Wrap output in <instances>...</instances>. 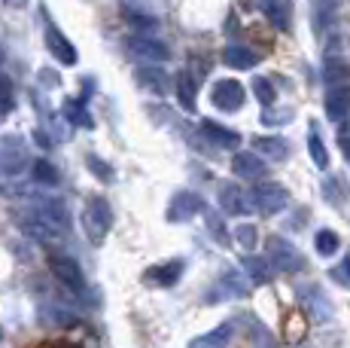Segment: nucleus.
<instances>
[{"instance_id":"obj_9","label":"nucleus","mask_w":350,"mask_h":348,"mask_svg":"<svg viewBox=\"0 0 350 348\" xmlns=\"http://www.w3.org/2000/svg\"><path fill=\"white\" fill-rule=\"evenodd\" d=\"M46 49L52 52V58H55V62L67 64V68H70V64H77V49H73V43L55 28V25H46Z\"/></svg>"},{"instance_id":"obj_10","label":"nucleus","mask_w":350,"mask_h":348,"mask_svg":"<svg viewBox=\"0 0 350 348\" xmlns=\"http://www.w3.org/2000/svg\"><path fill=\"white\" fill-rule=\"evenodd\" d=\"M131 52L137 58H144V62H167L171 58V49H167L161 40H156V37H131Z\"/></svg>"},{"instance_id":"obj_1","label":"nucleus","mask_w":350,"mask_h":348,"mask_svg":"<svg viewBox=\"0 0 350 348\" xmlns=\"http://www.w3.org/2000/svg\"><path fill=\"white\" fill-rule=\"evenodd\" d=\"M113 226V208L110 202H107L104 196H89L83 205V229L85 236L92 238L95 245H100L107 238V232H110Z\"/></svg>"},{"instance_id":"obj_36","label":"nucleus","mask_w":350,"mask_h":348,"mask_svg":"<svg viewBox=\"0 0 350 348\" xmlns=\"http://www.w3.org/2000/svg\"><path fill=\"white\" fill-rule=\"evenodd\" d=\"M3 3H6V6H12V10H18V6H25L28 0H3Z\"/></svg>"},{"instance_id":"obj_7","label":"nucleus","mask_w":350,"mask_h":348,"mask_svg":"<svg viewBox=\"0 0 350 348\" xmlns=\"http://www.w3.org/2000/svg\"><path fill=\"white\" fill-rule=\"evenodd\" d=\"M201 211H204V202H201L198 192L183 190L167 205V220H171V223H183V220H192L195 214H201Z\"/></svg>"},{"instance_id":"obj_28","label":"nucleus","mask_w":350,"mask_h":348,"mask_svg":"<svg viewBox=\"0 0 350 348\" xmlns=\"http://www.w3.org/2000/svg\"><path fill=\"white\" fill-rule=\"evenodd\" d=\"M253 92H256V98H259L262 104H274V98H278V92H274L271 79H265V77L253 79Z\"/></svg>"},{"instance_id":"obj_11","label":"nucleus","mask_w":350,"mask_h":348,"mask_svg":"<svg viewBox=\"0 0 350 348\" xmlns=\"http://www.w3.org/2000/svg\"><path fill=\"white\" fill-rule=\"evenodd\" d=\"M350 113V83L345 86H329V95H326V116L332 123H341Z\"/></svg>"},{"instance_id":"obj_34","label":"nucleus","mask_w":350,"mask_h":348,"mask_svg":"<svg viewBox=\"0 0 350 348\" xmlns=\"http://www.w3.org/2000/svg\"><path fill=\"white\" fill-rule=\"evenodd\" d=\"M207 226H211V229H213V232H217V236H213V238H219V242H223V245H226V236H223V232H226V229H223V223H219V220H217V217H213V214H207Z\"/></svg>"},{"instance_id":"obj_6","label":"nucleus","mask_w":350,"mask_h":348,"mask_svg":"<svg viewBox=\"0 0 350 348\" xmlns=\"http://www.w3.org/2000/svg\"><path fill=\"white\" fill-rule=\"evenodd\" d=\"M28 162V147L18 138H0V174H18Z\"/></svg>"},{"instance_id":"obj_16","label":"nucleus","mask_w":350,"mask_h":348,"mask_svg":"<svg viewBox=\"0 0 350 348\" xmlns=\"http://www.w3.org/2000/svg\"><path fill=\"white\" fill-rule=\"evenodd\" d=\"M232 333H234L232 324H219V327H213L211 333L195 336L189 343V348H228V343H232Z\"/></svg>"},{"instance_id":"obj_32","label":"nucleus","mask_w":350,"mask_h":348,"mask_svg":"<svg viewBox=\"0 0 350 348\" xmlns=\"http://www.w3.org/2000/svg\"><path fill=\"white\" fill-rule=\"evenodd\" d=\"M12 110V92H10V83L0 77V119Z\"/></svg>"},{"instance_id":"obj_31","label":"nucleus","mask_w":350,"mask_h":348,"mask_svg":"<svg viewBox=\"0 0 350 348\" xmlns=\"http://www.w3.org/2000/svg\"><path fill=\"white\" fill-rule=\"evenodd\" d=\"M335 3H338V0H320L317 3V18H314L317 31H323L329 25V18H332V12H335Z\"/></svg>"},{"instance_id":"obj_17","label":"nucleus","mask_w":350,"mask_h":348,"mask_svg":"<svg viewBox=\"0 0 350 348\" xmlns=\"http://www.w3.org/2000/svg\"><path fill=\"white\" fill-rule=\"evenodd\" d=\"M232 171L244 180H256V177H262V171H265V162H262L256 153H238V156L232 159Z\"/></svg>"},{"instance_id":"obj_20","label":"nucleus","mask_w":350,"mask_h":348,"mask_svg":"<svg viewBox=\"0 0 350 348\" xmlns=\"http://www.w3.org/2000/svg\"><path fill=\"white\" fill-rule=\"evenodd\" d=\"M137 83L144 86L146 92L165 95V92H167V73L161 71V68H140L137 71Z\"/></svg>"},{"instance_id":"obj_2","label":"nucleus","mask_w":350,"mask_h":348,"mask_svg":"<svg viewBox=\"0 0 350 348\" xmlns=\"http://www.w3.org/2000/svg\"><path fill=\"white\" fill-rule=\"evenodd\" d=\"M49 269H52V275H55L67 290L73 293V297H79V299L89 297V281H85L83 269H79V263L73 257L58 253V251H49Z\"/></svg>"},{"instance_id":"obj_27","label":"nucleus","mask_w":350,"mask_h":348,"mask_svg":"<svg viewBox=\"0 0 350 348\" xmlns=\"http://www.w3.org/2000/svg\"><path fill=\"white\" fill-rule=\"evenodd\" d=\"M33 177H37V186H40V184L55 186L58 174H55V169H52L49 162H46V159H37V162H33Z\"/></svg>"},{"instance_id":"obj_37","label":"nucleus","mask_w":350,"mask_h":348,"mask_svg":"<svg viewBox=\"0 0 350 348\" xmlns=\"http://www.w3.org/2000/svg\"><path fill=\"white\" fill-rule=\"evenodd\" d=\"M0 339H3V327H0Z\"/></svg>"},{"instance_id":"obj_25","label":"nucleus","mask_w":350,"mask_h":348,"mask_svg":"<svg viewBox=\"0 0 350 348\" xmlns=\"http://www.w3.org/2000/svg\"><path fill=\"white\" fill-rule=\"evenodd\" d=\"M338 236H335L332 229H320L317 236H314V247H317V253L323 257H332V253H338Z\"/></svg>"},{"instance_id":"obj_35","label":"nucleus","mask_w":350,"mask_h":348,"mask_svg":"<svg viewBox=\"0 0 350 348\" xmlns=\"http://www.w3.org/2000/svg\"><path fill=\"white\" fill-rule=\"evenodd\" d=\"M37 348H79V345H70V343H43Z\"/></svg>"},{"instance_id":"obj_8","label":"nucleus","mask_w":350,"mask_h":348,"mask_svg":"<svg viewBox=\"0 0 350 348\" xmlns=\"http://www.w3.org/2000/svg\"><path fill=\"white\" fill-rule=\"evenodd\" d=\"M219 205H223V211L232 214V217H247V214L256 211L250 192H244L241 186H232V184H226L223 190H219Z\"/></svg>"},{"instance_id":"obj_33","label":"nucleus","mask_w":350,"mask_h":348,"mask_svg":"<svg viewBox=\"0 0 350 348\" xmlns=\"http://www.w3.org/2000/svg\"><path fill=\"white\" fill-rule=\"evenodd\" d=\"M85 162H89V169H92V171H95V174H98V177H100V180H110V177H113V169H107V165H104V162H100V159H98V156H89V159H85Z\"/></svg>"},{"instance_id":"obj_15","label":"nucleus","mask_w":350,"mask_h":348,"mask_svg":"<svg viewBox=\"0 0 350 348\" xmlns=\"http://www.w3.org/2000/svg\"><path fill=\"white\" fill-rule=\"evenodd\" d=\"M223 62L228 64V68H234V71H250V68H256V64H259V55H256L250 46L232 43V46H226Z\"/></svg>"},{"instance_id":"obj_19","label":"nucleus","mask_w":350,"mask_h":348,"mask_svg":"<svg viewBox=\"0 0 350 348\" xmlns=\"http://www.w3.org/2000/svg\"><path fill=\"white\" fill-rule=\"evenodd\" d=\"M256 153H262L265 159H271V162H280V159H286L289 147L284 138H274V135H265V138H256Z\"/></svg>"},{"instance_id":"obj_5","label":"nucleus","mask_w":350,"mask_h":348,"mask_svg":"<svg viewBox=\"0 0 350 348\" xmlns=\"http://www.w3.org/2000/svg\"><path fill=\"white\" fill-rule=\"evenodd\" d=\"M268 247V260H271V266L274 269H280V272H299L301 266V253L295 251L289 242H284V238H268L265 242Z\"/></svg>"},{"instance_id":"obj_12","label":"nucleus","mask_w":350,"mask_h":348,"mask_svg":"<svg viewBox=\"0 0 350 348\" xmlns=\"http://www.w3.org/2000/svg\"><path fill=\"white\" fill-rule=\"evenodd\" d=\"M180 275H183V263L171 260V263H159V266H152V269H146L144 281H150V284H156V287H171L180 281Z\"/></svg>"},{"instance_id":"obj_21","label":"nucleus","mask_w":350,"mask_h":348,"mask_svg":"<svg viewBox=\"0 0 350 348\" xmlns=\"http://www.w3.org/2000/svg\"><path fill=\"white\" fill-rule=\"evenodd\" d=\"M259 10L274 22V28H289V3L286 0H259Z\"/></svg>"},{"instance_id":"obj_24","label":"nucleus","mask_w":350,"mask_h":348,"mask_svg":"<svg viewBox=\"0 0 350 348\" xmlns=\"http://www.w3.org/2000/svg\"><path fill=\"white\" fill-rule=\"evenodd\" d=\"M177 98L186 110H195V98H198V89H195V79L189 73H180L177 77Z\"/></svg>"},{"instance_id":"obj_30","label":"nucleus","mask_w":350,"mask_h":348,"mask_svg":"<svg viewBox=\"0 0 350 348\" xmlns=\"http://www.w3.org/2000/svg\"><path fill=\"white\" fill-rule=\"evenodd\" d=\"M329 278L338 281L341 287H347V290H350V253H345V260H341L338 266H332V269H329Z\"/></svg>"},{"instance_id":"obj_26","label":"nucleus","mask_w":350,"mask_h":348,"mask_svg":"<svg viewBox=\"0 0 350 348\" xmlns=\"http://www.w3.org/2000/svg\"><path fill=\"white\" fill-rule=\"evenodd\" d=\"M234 242L244 247V251H253V247L259 245V232H256V226H250V223H241L238 229H234Z\"/></svg>"},{"instance_id":"obj_29","label":"nucleus","mask_w":350,"mask_h":348,"mask_svg":"<svg viewBox=\"0 0 350 348\" xmlns=\"http://www.w3.org/2000/svg\"><path fill=\"white\" fill-rule=\"evenodd\" d=\"M64 113H67V119L70 123H77V125H92V116H89V110H85L79 101H67L64 104Z\"/></svg>"},{"instance_id":"obj_22","label":"nucleus","mask_w":350,"mask_h":348,"mask_svg":"<svg viewBox=\"0 0 350 348\" xmlns=\"http://www.w3.org/2000/svg\"><path fill=\"white\" fill-rule=\"evenodd\" d=\"M244 272L250 275L253 284H265V281H271L274 275V266H271V260H259V257H244Z\"/></svg>"},{"instance_id":"obj_14","label":"nucleus","mask_w":350,"mask_h":348,"mask_svg":"<svg viewBox=\"0 0 350 348\" xmlns=\"http://www.w3.org/2000/svg\"><path fill=\"white\" fill-rule=\"evenodd\" d=\"M201 132H204V135L211 138L217 147H223V150H238V147H241V135H238V132L226 129V125L213 123V119H204V123H201Z\"/></svg>"},{"instance_id":"obj_13","label":"nucleus","mask_w":350,"mask_h":348,"mask_svg":"<svg viewBox=\"0 0 350 348\" xmlns=\"http://www.w3.org/2000/svg\"><path fill=\"white\" fill-rule=\"evenodd\" d=\"M299 299H301V309H308V314H311L314 321H326L329 314H332V306H329V299L323 297L317 287H301Z\"/></svg>"},{"instance_id":"obj_4","label":"nucleus","mask_w":350,"mask_h":348,"mask_svg":"<svg viewBox=\"0 0 350 348\" xmlns=\"http://www.w3.org/2000/svg\"><path fill=\"white\" fill-rule=\"evenodd\" d=\"M244 98H247V92L238 79H217V86L211 89L213 107H219V110H226V113L241 110V107H244Z\"/></svg>"},{"instance_id":"obj_23","label":"nucleus","mask_w":350,"mask_h":348,"mask_svg":"<svg viewBox=\"0 0 350 348\" xmlns=\"http://www.w3.org/2000/svg\"><path fill=\"white\" fill-rule=\"evenodd\" d=\"M308 153H311V159H314L317 169H326L329 165V153H326V144H323L317 125H311V132H308Z\"/></svg>"},{"instance_id":"obj_18","label":"nucleus","mask_w":350,"mask_h":348,"mask_svg":"<svg viewBox=\"0 0 350 348\" xmlns=\"http://www.w3.org/2000/svg\"><path fill=\"white\" fill-rule=\"evenodd\" d=\"M323 79H326L329 86H345L350 79V68H347L345 58L326 55V62H323Z\"/></svg>"},{"instance_id":"obj_3","label":"nucleus","mask_w":350,"mask_h":348,"mask_svg":"<svg viewBox=\"0 0 350 348\" xmlns=\"http://www.w3.org/2000/svg\"><path fill=\"white\" fill-rule=\"evenodd\" d=\"M253 205L259 214H280L289 205V192L280 184L268 180V184H259L253 190Z\"/></svg>"}]
</instances>
